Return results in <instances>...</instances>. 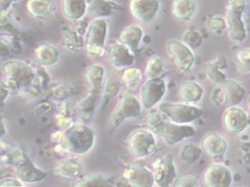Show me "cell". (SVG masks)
<instances>
[{"mask_svg":"<svg viewBox=\"0 0 250 187\" xmlns=\"http://www.w3.org/2000/svg\"><path fill=\"white\" fill-rule=\"evenodd\" d=\"M150 130L164 139L167 144L174 146L184 139L195 136V130L188 124H177L162 120L158 113L151 114L148 118Z\"/></svg>","mask_w":250,"mask_h":187,"instance_id":"obj_1","label":"cell"},{"mask_svg":"<svg viewBox=\"0 0 250 187\" xmlns=\"http://www.w3.org/2000/svg\"><path fill=\"white\" fill-rule=\"evenodd\" d=\"M226 8V21L229 38L236 43L244 41L247 31L243 15L246 11V0H228Z\"/></svg>","mask_w":250,"mask_h":187,"instance_id":"obj_2","label":"cell"},{"mask_svg":"<svg viewBox=\"0 0 250 187\" xmlns=\"http://www.w3.org/2000/svg\"><path fill=\"white\" fill-rule=\"evenodd\" d=\"M160 109L172 122L177 124H189L199 119L204 114L202 109L185 104L162 103L160 105Z\"/></svg>","mask_w":250,"mask_h":187,"instance_id":"obj_3","label":"cell"},{"mask_svg":"<svg viewBox=\"0 0 250 187\" xmlns=\"http://www.w3.org/2000/svg\"><path fill=\"white\" fill-rule=\"evenodd\" d=\"M65 143L72 152L85 154L92 147L94 134L92 130L83 125H74L65 133Z\"/></svg>","mask_w":250,"mask_h":187,"instance_id":"obj_4","label":"cell"},{"mask_svg":"<svg viewBox=\"0 0 250 187\" xmlns=\"http://www.w3.org/2000/svg\"><path fill=\"white\" fill-rule=\"evenodd\" d=\"M141 112L139 101L131 94H125L120 99L117 107L111 114L109 132H114L125 119L138 117Z\"/></svg>","mask_w":250,"mask_h":187,"instance_id":"obj_5","label":"cell"},{"mask_svg":"<svg viewBox=\"0 0 250 187\" xmlns=\"http://www.w3.org/2000/svg\"><path fill=\"white\" fill-rule=\"evenodd\" d=\"M107 24L103 19L93 20L89 26L85 40V50L92 57L100 56L103 53L107 35Z\"/></svg>","mask_w":250,"mask_h":187,"instance_id":"obj_6","label":"cell"},{"mask_svg":"<svg viewBox=\"0 0 250 187\" xmlns=\"http://www.w3.org/2000/svg\"><path fill=\"white\" fill-rule=\"evenodd\" d=\"M127 143L130 153L136 158L149 156L156 149L154 136L143 129L133 131L129 136Z\"/></svg>","mask_w":250,"mask_h":187,"instance_id":"obj_7","label":"cell"},{"mask_svg":"<svg viewBox=\"0 0 250 187\" xmlns=\"http://www.w3.org/2000/svg\"><path fill=\"white\" fill-rule=\"evenodd\" d=\"M202 181L208 187H228L232 183V173L224 165L212 163L204 170Z\"/></svg>","mask_w":250,"mask_h":187,"instance_id":"obj_8","label":"cell"},{"mask_svg":"<svg viewBox=\"0 0 250 187\" xmlns=\"http://www.w3.org/2000/svg\"><path fill=\"white\" fill-rule=\"evenodd\" d=\"M167 51L182 72L190 70L195 63V56L191 49L179 40H170L167 42Z\"/></svg>","mask_w":250,"mask_h":187,"instance_id":"obj_9","label":"cell"},{"mask_svg":"<svg viewBox=\"0 0 250 187\" xmlns=\"http://www.w3.org/2000/svg\"><path fill=\"white\" fill-rule=\"evenodd\" d=\"M155 182L158 186L170 187L177 178L176 168L173 156L167 154L159 158L153 164Z\"/></svg>","mask_w":250,"mask_h":187,"instance_id":"obj_10","label":"cell"},{"mask_svg":"<svg viewBox=\"0 0 250 187\" xmlns=\"http://www.w3.org/2000/svg\"><path fill=\"white\" fill-rule=\"evenodd\" d=\"M167 86L165 81L160 78L150 79L142 88V103L144 107L150 109L158 104L165 95Z\"/></svg>","mask_w":250,"mask_h":187,"instance_id":"obj_11","label":"cell"},{"mask_svg":"<svg viewBox=\"0 0 250 187\" xmlns=\"http://www.w3.org/2000/svg\"><path fill=\"white\" fill-rule=\"evenodd\" d=\"M225 129L232 134H239L248 128L249 119L241 108L229 107L225 111L222 118Z\"/></svg>","mask_w":250,"mask_h":187,"instance_id":"obj_12","label":"cell"},{"mask_svg":"<svg viewBox=\"0 0 250 187\" xmlns=\"http://www.w3.org/2000/svg\"><path fill=\"white\" fill-rule=\"evenodd\" d=\"M158 0H130L129 10L133 18L142 23H148L158 13Z\"/></svg>","mask_w":250,"mask_h":187,"instance_id":"obj_13","label":"cell"},{"mask_svg":"<svg viewBox=\"0 0 250 187\" xmlns=\"http://www.w3.org/2000/svg\"><path fill=\"white\" fill-rule=\"evenodd\" d=\"M5 73L12 80L16 81L19 85L27 86L34 77L31 67L21 61H10L4 65Z\"/></svg>","mask_w":250,"mask_h":187,"instance_id":"obj_14","label":"cell"},{"mask_svg":"<svg viewBox=\"0 0 250 187\" xmlns=\"http://www.w3.org/2000/svg\"><path fill=\"white\" fill-rule=\"evenodd\" d=\"M123 177L132 187H148L154 184V174L141 165L131 167L125 169Z\"/></svg>","mask_w":250,"mask_h":187,"instance_id":"obj_15","label":"cell"},{"mask_svg":"<svg viewBox=\"0 0 250 187\" xmlns=\"http://www.w3.org/2000/svg\"><path fill=\"white\" fill-rule=\"evenodd\" d=\"M202 148L206 154L212 158L224 156L228 150L227 141L216 132L208 133L202 140Z\"/></svg>","mask_w":250,"mask_h":187,"instance_id":"obj_16","label":"cell"},{"mask_svg":"<svg viewBox=\"0 0 250 187\" xmlns=\"http://www.w3.org/2000/svg\"><path fill=\"white\" fill-rule=\"evenodd\" d=\"M130 49L124 44L112 45L108 50L107 58L112 66L121 68L130 66L134 62V56L130 52Z\"/></svg>","mask_w":250,"mask_h":187,"instance_id":"obj_17","label":"cell"},{"mask_svg":"<svg viewBox=\"0 0 250 187\" xmlns=\"http://www.w3.org/2000/svg\"><path fill=\"white\" fill-rule=\"evenodd\" d=\"M221 87L224 93L225 104L229 107L239 104L246 95L245 89L235 80L226 79Z\"/></svg>","mask_w":250,"mask_h":187,"instance_id":"obj_18","label":"cell"},{"mask_svg":"<svg viewBox=\"0 0 250 187\" xmlns=\"http://www.w3.org/2000/svg\"><path fill=\"white\" fill-rule=\"evenodd\" d=\"M17 173L20 180L26 183L40 182L46 176L47 173L37 169L27 155L23 154V161L19 165Z\"/></svg>","mask_w":250,"mask_h":187,"instance_id":"obj_19","label":"cell"},{"mask_svg":"<svg viewBox=\"0 0 250 187\" xmlns=\"http://www.w3.org/2000/svg\"><path fill=\"white\" fill-rule=\"evenodd\" d=\"M172 15L180 21H188L195 15L197 5L195 0H173L171 3Z\"/></svg>","mask_w":250,"mask_h":187,"instance_id":"obj_20","label":"cell"},{"mask_svg":"<svg viewBox=\"0 0 250 187\" xmlns=\"http://www.w3.org/2000/svg\"><path fill=\"white\" fill-rule=\"evenodd\" d=\"M179 98L184 102L194 103L199 102L204 95L202 86L193 81H188L181 85L177 90Z\"/></svg>","mask_w":250,"mask_h":187,"instance_id":"obj_21","label":"cell"},{"mask_svg":"<svg viewBox=\"0 0 250 187\" xmlns=\"http://www.w3.org/2000/svg\"><path fill=\"white\" fill-rule=\"evenodd\" d=\"M114 10L123 11V8L113 1L107 0L91 1L87 7L89 14L96 19L107 18L110 16Z\"/></svg>","mask_w":250,"mask_h":187,"instance_id":"obj_22","label":"cell"},{"mask_svg":"<svg viewBox=\"0 0 250 187\" xmlns=\"http://www.w3.org/2000/svg\"><path fill=\"white\" fill-rule=\"evenodd\" d=\"M143 36V30L137 25L126 27L120 35V40L133 52L138 51L140 41Z\"/></svg>","mask_w":250,"mask_h":187,"instance_id":"obj_23","label":"cell"},{"mask_svg":"<svg viewBox=\"0 0 250 187\" xmlns=\"http://www.w3.org/2000/svg\"><path fill=\"white\" fill-rule=\"evenodd\" d=\"M27 9L34 18H48L55 9V0H28Z\"/></svg>","mask_w":250,"mask_h":187,"instance_id":"obj_24","label":"cell"},{"mask_svg":"<svg viewBox=\"0 0 250 187\" xmlns=\"http://www.w3.org/2000/svg\"><path fill=\"white\" fill-rule=\"evenodd\" d=\"M62 15L70 20H78L87 11L85 0H62Z\"/></svg>","mask_w":250,"mask_h":187,"instance_id":"obj_25","label":"cell"},{"mask_svg":"<svg viewBox=\"0 0 250 187\" xmlns=\"http://www.w3.org/2000/svg\"><path fill=\"white\" fill-rule=\"evenodd\" d=\"M56 174L67 179H75L81 175V165L75 160L61 161L55 168Z\"/></svg>","mask_w":250,"mask_h":187,"instance_id":"obj_26","label":"cell"},{"mask_svg":"<svg viewBox=\"0 0 250 187\" xmlns=\"http://www.w3.org/2000/svg\"><path fill=\"white\" fill-rule=\"evenodd\" d=\"M35 56L42 65H51L58 60L59 52L52 45L42 43L35 49Z\"/></svg>","mask_w":250,"mask_h":187,"instance_id":"obj_27","label":"cell"},{"mask_svg":"<svg viewBox=\"0 0 250 187\" xmlns=\"http://www.w3.org/2000/svg\"><path fill=\"white\" fill-rule=\"evenodd\" d=\"M122 74H123L122 72L116 71V72H111L109 75V81H108L104 97H103V108L105 107L108 102L117 95L120 88L124 85L122 79Z\"/></svg>","mask_w":250,"mask_h":187,"instance_id":"obj_28","label":"cell"},{"mask_svg":"<svg viewBox=\"0 0 250 187\" xmlns=\"http://www.w3.org/2000/svg\"><path fill=\"white\" fill-rule=\"evenodd\" d=\"M92 92L89 93L87 97L82 102L80 106L82 111L83 117L85 119H89L92 117L96 105L99 100L100 93L102 87H92Z\"/></svg>","mask_w":250,"mask_h":187,"instance_id":"obj_29","label":"cell"},{"mask_svg":"<svg viewBox=\"0 0 250 187\" xmlns=\"http://www.w3.org/2000/svg\"><path fill=\"white\" fill-rule=\"evenodd\" d=\"M165 71V65L161 58L158 55H154L148 60L145 74L149 79L160 78L163 75Z\"/></svg>","mask_w":250,"mask_h":187,"instance_id":"obj_30","label":"cell"},{"mask_svg":"<svg viewBox=\"0 0 250 187\" xmlns=\"http://www.w3.org/2000/svg\"><path fill=\"white\" fill-rule=\"evenodd\" d=\"M202 153V150L195 145H187L181 150L180 158L187 164L191 165L199 159Z\"/></svg>","mask_w":250,"mask_h":187,"instance_id":"obj_31","label":"cell"},{"mask_svg":"<svg viewBox=\"0 0 250 187\" xmlns=\"http://www.w3.org/2000/svg\"><path fill=\"white\" fill-rule=\"evenodd\" d=\"M104 70L102 67L95 65L90 67L86 72V77L92 87H102Z\"/></svg>","mask_w":250,"mask_h":187,"instance_id":"obj_32","label":"cell"},{"mask_svg":"<svg viewBox=\"0 0 250 187\" xmlns=\"http://www.w3.org/2000/svg\"><path fill=\"white\" fill-rule=\"evenodd\" d=\"M74 185L77 187H107L111 185L110 180L106 179L102 176L95 175L83 178Z\"/></svg>","mask_w":250,"mask_h":187,"instance_id":"obj_33","label":"cell"},{"mask_svg":"<svg viewBox=\"0 0 250 187\" xmlns=\"http://www.w3.org/2000/svg\"><path fill=\"white\" fill-rule=\"evenodd\" d=\"M236 60L238 67L242 72H250V49L239 50L236 53Z\"/></svg>","mask_w":250,"mask_h":187,"instance_id":"obj_34","label":"cell"},{"mask_svg":"<svg viewBox=\"0 0 250 187\" xmlns=\"http://www.w3.org/2000/svg\"><path fill=\"white\" fill-rule=\"evenodd\" d=\"M206 74L212 82L221 85L226 80V75L214 64L211 62L206 67Z\"/></svg>","mask_w":250,"mask_h":187,"instance_id":"obj_35","label":"cell"},{"mask_svg":"<svg viewBox=\"0 0 250 187\" xmlns=\"http://www.w3.org/2000/svg\"><path fill=\"white\" fill-rule=\"evenodd\" d=\"M184 43L191 50H197L202 45L203 37L198 32L188 31L184 34Z\"/></svg>","mask_w":250,"mask_h":187,"instance_id":"obj_36","label":"cell"},{"mask_svg":"<svg viewBox=\"0 0 250 187\" xmlns=\"http://www.w3.org/2000/svg\"><path fill=\"white\" fill-rule=\"evenodd\" d=\"M173 187H199L200 183L195 176L192 175H182L177 176L173 184Z\"/></svg>","mask_w":250,"mask_h":187,"instance_id":"obj_37","label":"cell"},{"mask_svg":"<svg viewBox=\"0 0 250 187\" xmlns=\"http://www.w3.org/2000/svg\"><path fill=\"white\" fill-rule=\"evenodd\" d=\"M142 74L141 71L138 69L129 68L125 70L122 74V79H123V83L126 85L134 83L141 78Z\"/></svg>","mask_w":250,"mask_h":187,"instance_id":"obj_38","label":"cell"},{"mask_svg":"<svg viewBox=\"0 0 250 187\" xmlns=\"http://www.w3.org/2000/svg\"><path fill=\"white\" fill-rule=\"evenodd\" d=\"M209 29L214 34H221L226 29V21L220 17H213L209 20Z\"/></svg>","mask_w":250,"mask_h":187,"instance_id":"obj_39","label":"cell"},{"mask_svg":"<svg viewBox=\"0 0 250 187\" xmlns=\"http://www.w3.org/2000/svg\"><path fill=\"white\" fill-rule=\"evenodd\" d=\"M212 63L214 64L218 67V68L222 70L227 67V62H226V58L223 56H219L217 59L212 62Z\"/></svg>","mask_w":250,"mask_h":187,"instance_id":"obj_40","label":"cell"},{"mask_svg":"<svg viewBox=\"0 0 250 187\" xmlns=\"http://www.w3.org/2000/svg\"><path fill=\"white\" fill-rule=\"evenodd\" d=\"M1 186H11V187H18L21 186V183H19L17 180L12 179H4L1 181Z\"/></svg>","mask_w":250,"mask_h":187,"instance_id":"obj_41","label":"cell"},{"mask_svg":"<svg viewBox=\"0 0 250 187\" xmlns=\"http://www.w3.org/2000/svg\"><path fill=\"white\" fill-rule=\"evenodd\" d=\"M18 0H1V11L4 12L8 9L10 5Z\"/></svg>","mask_w":250,"mask_h":187,"instance_id":"obj_42","label":"cell"},{"mask_svg":"<svg viewBox=\"0 0 250 187\" xmlns=\"http://www.w3.org/2000/svg\"><path fill=\"white\" fill-rule=\"evenodd\" d=\"M248 106H249L250 109V96L249 97V99H248Z\"/></svg>","mask_w":250,"mask_h":187,"instance_id":"obj_43","label":"cell"},{"mask_svg":"<svg viewBox=\"0 0 250 187\" xmlns=\"http://www.w3.org/2000/svg\"><path fill=\"white\" fill-rule=\"evenodd\" d=\"M99 1V0H91V1Z\"/></svg>","mask_w":250,"mask_h":187,"instance_id":"obj_44","label":"cell"}]
</instances>
